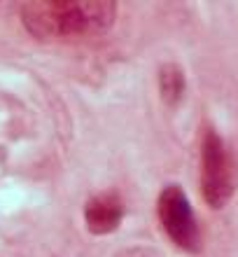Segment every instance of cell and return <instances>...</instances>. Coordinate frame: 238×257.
I'll list each match as a JSON object with an SVG mask.
<instances>
[{"instance_id":"cell-1","label":"cell","mask_w":238,"mask_h":257,"mask_svg":"<svg viewBox=\"0 0 238 257\" xmlns=\"http://www.w3.org/2000/svg\"><path fill=\"white\" fill-rule=\"evenodd\" d=\"M115 0H31L21 5V24L40 42L84 40L115 26Z\"/></svg>"},{"instance_id":"cell-2","label":"cell","mask_w":238,"mask_h":257,"mask_svg":"<svg viewBox=\"0 0 238 257\" xmlns=\"http://www.w3.org/2000/svg\"><path fill=\"white\" fill-rule=\"evenodd\" d=\"M198 164V183L203 201L215 210L224 208L238 190V159L231 145L212 126H203Z\"/></svg>"},{"instance_id":"cell-3","label":"cell","mask_w":238,"mask_h":257,"mask_svg":"<svg viewBox=\"0 0 238 257\" xmlns=\"http://www.w3.org/2000/svg\"><path fill=\"white\" fill-rule=\"evenodd\" d=\"M157 220L168 241L182 252H198L203 245L201 227L180 185H166L157 196Z\"/></svg>"},{"instance_id":"cell-4","label":"cell","mask_w":238,"mask_h":257,"mask_svg":"<svg viewBox=\"0 0 238 257\" xmlns=\"http://www.w3.org/2000/svg\"><path fill=\"white\" fill-rule=\"evenodd\" d=\"M124 215H126V206L122 196L112 190L98 192L84 203V227L94 236H108L117 231Z\"/></svg>"},{"instance_id":"cell-5","label":"cell","mask_w":238,"mask_h":257,"mask_svg":"<svg viewBox=\"0 0 238 257\" xmlns=\"http://www.w3.org/2000/svg\"><path fill=\"white\" fill-rule=\"evenodd\" d=\"M184 89H187V80H184V70L177 63H166L159 68V94L166 105H177L184 98Z\"/></svg>"}]
</instances>
